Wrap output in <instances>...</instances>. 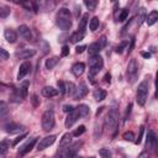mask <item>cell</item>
Here are the masks:
<instances>
[{"label": "cell", "mask_w": 158, "mask_h": 158, "mask_svg": "<svg viewBox=\"0 0 158 158\" xmlns=\"http://www.w3.org/2000/svg\"><path fill=\"white\" fill-rule=\"evenodd\" d=\"M84 5H85L89 10H95V7H96V5H98V1H95V0H85V1H84Z\"/></svg>", "instance_id": "e575fe53"}, {"label": "cell", "mask_w": 158, "mask_h": 158, "mask_svg": "<svg viewBox=\"0 0 158 158\" xmlns=\"http://www.w3.org/2000/svg\"><path fill=\"white\" fill-rule=\"evenodd\" d=\"M89 158H95V157H89Z\"/></svg>", "instance_id": "db71d44e"}, {"label": "cell", "mask_w": 158, "mask_h": 158, "mask_svg": "<svg viewBox=\"0 0 158 158\" xmlns=\"http://www.w3.org/2000/svg\"><path fill=\"white\" fill-rule=\"evenodd\" d=\"M127 78L130 83H135L138 78V62L135 58L131 59L127 65Z\"/></svg>", "instance_id": "5b68a950"}, {"label": "cell", "mask_w": 158, "mask_h": 158, "mask_svg": "<svg viewBox=\"0 0 158 158\" xmlns=\"http://www.w3.org/2000/svg\"><path fill=\"white\" fill-rule=\"evenodd\" d=\"M75 110H77L79 117H85V116H88V115L90 114V109H89V106H88V105H84V104L78 105V106L75 107Z\"/></svg>", "instance_id": "ffe728a7"}, {"label": "cell", "mask_w": 158, "mask_h": 158, "mask_svg": "<svg viewBox=\"0 0 158 158\" xmlns=\"http://www.w3.org/2000/svg\"><path fill=\"white\" fill-rule=\"evenodd\" d=\"M106 43H107V41H106V37H105V36H101V37L99 38V41H98V44L100 46V48H101V49L106 46Z\"/></svg>", "instance_id": "60d3db41"}, {"label": "cell", "mask_w": 158, "mask_h": 158, "mask_svg": "<svg viewBox=\"0 0 158 158\" xmlns=\"http://www.w3.org/2000/svg\"><path fill=\"white\" fill-rule=\"evenodd\" d=\"M28 85H30V83H28V81H23V83H22V85L20 86L19 94H20V96H21L22 99L27 96V89H28Z\"/></svg>", "instance_id": "83f0119b"}, {"label": "cell", "mask_w": 158, "mask_h": 158, "mask_svg": "<svg viewBox=\"0 0 158 158\" xmlns=\"http://www.w3.org/2000/svg\"><path fill=\"white\" fill-rule=\"evenodd\" d=\"M31 102H32V105H33L35 107H37V106L40 105V99H38V96H37L36 94H33V95L31 96Z\"/></svg>", "instance_id": "b9f144b4"}, {"label": "cell", "mask_w": 158, "mask_h": 158, "mask_svg": "<svg viewBox=\"0 0 158 158\" xmlns=\"http://www.w3.org/2000/svg\"><path fill=\"white\" fill-rule=\"evenodd\" d=\"M41 123H42V128L44 131H51L53 127H54V123H56V120H54V112L52 110H47L43 112L42 115V120H41Z\"/></svg>", "instance_id": "277c9868"}, {"label": "cell", "mask_w": 158, "mask_h": 158, "mask_svg": "<svg viewBox=\"0 0 158 158\" xmlns=\"http://www.w3.org/2000/svg\"><path fill=\"white\" fill-rule=\"evenodd\" d=\"M74 91H75L74 84H73V83H67V84H65V93H67L68 95H73Z\"/></svg>", "instance_id": "8d00e7d4"}, {"label": "cell", "mask_w": 158, "mask_h": 158, "mask_svg": "<svg viewBox=\"0 0 158 158\" xmlns=\"http://www.w3.org/2000/svg\"><path fill=\"white\" fill-rule=\"evenodd\" d=\"M7 58H9V53H7V51L0 47V59H7Z\"/></svg>", "instance_id": "f6af8a7d"}, {"label": "cell", "mask_w": 158, "mask_h": 158, "mask_svg": "<svg viewBox=\"0 0 158 158\" xmlns=\"http://www.w3.org/2000/svg\"><path fill=\"white\" fill-rule=\"evenodd\" d=\"M131 109H132V104H128V105H127V107H126V114H125V117H126V118H127V116L130 115Z\"/></svg>", "instance_id": "f907efd6"}, {"label": "cell", "mask_w": 158, "mask_h": 158, "mask_svg": "<svg viewBox=\"0 0 158 158\" xmlns=\"http://www.w3.org/2000/svg\"><path fill=\"white\" fill-rule=\"evenodd\" d=\"M141 56L144 58H151V53L149 52H141Z\"/></svg>", "instance_id": "f5cc1de1"}, {"label": "cell", "mask_w": 158, "mask_h": 158, "mask_svg": "<svg viewBox=\"0 0 158 158\" xmlns=\"http://www.w3.org/2000/svg\"><path fill=\"white\" fill-rule=\"evenodd\" d=\"M70 143H72V133H64L59 141V147L64 149V148H68Z\"/></svg>", "instance_id": "ac0fdd59"}, {"label": "cell", "mask_w": 158, "mask_h": 158, "mask_svg": "<svg viewBox=\"0 0 158 158\" xmlns=\"http://www.w3.org/2000/svg\"><path fill=\"white\" fill-rule=\"evenodd\" d=\"M146 17H147V14H146V9L144 7H141L139 10H138V14H137V25L138 26H141V23L146 20Z\"/></svg>", "instance_id": "484cf974"}, {"label": "cell", "mask_w": 158, "mask_h": 158, "mask_svg": "<svg viewBox=\"0 0 158 158\" xmlns=\"http://www.w3.org/2000/svg\"><path fill=\"white\" fill-rule=\"evenodd\" d=\"M78 118H79V115H78V112H77V110H75V107H74V110H73V111H70V112L68 114L67 118H65V122H64L65 127H67V128L72 127V126L77 122V120H78Z\"/></svg>", "instance_id": "4fadbf2b"}, {"label": "cell", "mask_w": 158, "mask_h": 158, "mask_svg": "<svg viewBox=\"0 0 158 158\" xmlns=\"http://www.w3.org/2000/svg\"><path fill=\"white\" fill-rule=\"evenodd\" d=\"M10 15V7L7 6H4V5H0V17L5 19Z\"/></svg>", "instance_id": "1f68e13d"}, {"label": "cell", "mask_w": 158, "mask_h": 158, "mask_svg": "<svg viewBox=\"0 0 158 158\" xmlns=\"http://www.w3.org/2000/svg\"><path fill=\"white\" fill-rule=\"evenodd\" d=\"M157 20H158V12H157L156 10L151 11V12L148 14V16L146 17V21H147L148 26H152V25H154V23L157 22Z\"/></svg>", "instance_id": "603a6c76"}, {"label": "cell", "mask_w": 158, "mask_h": 158, "mask_svg": "<svg viewBox=\"0 0 158 158\" xmlns=\"http://www.w3.org/2000/svg\"><path fill=\"white\" fill-rule=\"evenodd\" d=\"M104 81H105L106 84H110V83H111V74H110V73H106V74H105Z\"/></svg>", "instance_id": "681fc988"}, {"label": "cell", "mask_w": 158, "mask_h": 158, "mask_svg": "<svg viewBox=\"0 0 158 158\" xmlns=\"http://www.w3.org/2000/svg\"><path fill=\"white\" fill-rule=\"evenodd\" d=\"M7 111H9V106H7V104H6L5 101L0 100V116L7 114Z\"/></svg>", "instance_id": "d590c367"}, {"label": "cell", "mask_w": 158, "mask_h": 158, "mask_svg": "<svg viewBox=\"0 0 158 158\" xmlns=\"http://www.w3.org/2000/svg\"><path fill=\"white\" fill-rule=\"evenodd\" d=\"M84 38V33H81V32H74V33H72V36H70V42H73V43H77V42H79V41H81Z\"/></svg>", "instance_id": "f1b7e54d"}, {"label": "cell", "mask_w": 158, "mask_h": 158, "mask_svg": "<svg viewBox=\"0 0 158 158\" xmlns=\"http://www.w3.org/2000/svg\"><path fill=\"white\" fill-rule=\"evenodd\" d=\"M9 148H10V143H9V141H1L0 142V154H5L7 151H9Z\"/></svg>", "instance_id": "4dcf8cb0"}, {"label": "cell", "mask_w": 158, "mask_h": 158, "mask_svg": "<svg viewBox=\"0 0 158 158\" xmlns=\"http://www.w3.org/2000/svg\"><path fill=\"white\" fill-rule=\"evenodd\" d=\"M26 137H27V133H23V135H20V136H19V137H17V138H16V139H15V141L12 142V146H16L17 143H20V142H21L22 139H25Z\"/></svg>", "instance_id": "ee69618b"}, {"label": "cell", "mask_w": 158, "mask_h": 158, "mask_svg": "<svg viewBox=\"0 0 158 158\" xmlns=\"http://www.w3.org/2000/svg\"><path fill=\"white\" fill-rule=\"evenodd\" d=\"M122 138L125 139V141H128V142H132V141H135V133L133 132H131V131H127V132H125L123 135H122Z\"/></svg>", "instance_id": "836d02e7"}, {"label": "cell", "mask_w": 158, "mask_h": 158, "mask_svg": "<svg viewBox=\"0 0 158 158\" xmlns=\"http://www.w3.org/2000/svg\"><path fill=\"white\" fill-rule=\"evenodd\" d=\"M127 46H128V42H127V41L121 42V43H120V44L116 47V52H117V53H122V52H123V49H125Z\"/></svg>", "instance_id": "f35d334b"}, {"label": "cell", "mask_w": 158, "mask_h": 158, "mask_svg": "<svg viewBox=\"0 0 158 158\" xmlns=\"http://www.w3.org/2000/svg\"><path fill=\"white\" fill-rule=\"evenodd\" d=\"M57 85H58L59 93H60L62 95H64V94H65V83L62 81V80H58V81H57Z\"/></svg>", "instance_id": "ab89813d"}, {"label": "cell", "mask_w": 158, "mask_h": 158, "mask_svg": "<svg viewBox=\"0 0 158 158\" xmlns=\"http://www.w3.org/2000/svg\"><path fill=\"white\" fill-rule=\"evenodd\" d=\"M41 93H42V95L44 98H53V96H57L58 95V90L54 89L53 86H44Z\"/></svg>", "instance_id": "d6986e66"}, {"label": "cell", "mask_w": 158, "mask_h": 158, "mask_svg": "<svg viewBox=\"0 0 158 158\" xmlns=\"http://www.w3.org/2000/svg\"><path fill=\"white\" fill-rule=\"evenodd\" d=\"M85 70V64L81 63V62H78L75 64H73L72 67V73L75 75V77H80Z\"/></svg>", "instance_id": "e0dca14e"}, {"label": "cell", "mask_w": 158, "mask_h": 158, "mask_svg": "<svg viewBox=\"0 0 158 158\" xmlns=\"http://www.w3.org/2000/svg\"><path fill=\"white\" fill-rule=\"evenodd\" d=\"M89 49V54L90 56H95V54H99V52L101 51V48H100V46L98 44V42H94V43H91L89 47H88Z\"/></svg>", "instance_id": "d4e9b609"}, {"label": "cell", "mask_w": 158, "mask_h": 158, "mask_svg": "<svg viewBox=\"0 0 158 158\" xmlns=\"http://www.w3.org/2000/svg\"><path fill=\"white\" fill-rule=\"evenodd\" d=\"M88 22H89V14H84V15H83V17H81V19H80V21H79L78 32L84 33V32H85V27H86Z\"/></svg>", "instance_id": "44dd1931"}, {"label": "cell", "mask_w": 158, "mask_h": 158, "mask_svg": "<svg viewBox=\"0 0 158 158\" xmlns=\"http://www.w3.org/2000/svg\"><path fill=\"white\" fill-rule=\"evenodd\" d=\"M84 132H85V126H84V125H80L78 128H75V130L73 131L72 136H74V137H79V136H81Z\"/></svg>", "instance_id": "d6a6232c"}, {"label": "cell", "mask_w": 158, "mask_h": 158, "mask_svg": "<svg viewBox=\"0 0 158 158\" xmlns=\"http://www.w3.org/2000/svg\"><path fill=\"white\" fill-rule=\"evenodd\" d=\"M73 110H74V107H73L72 105H64V106H63V111H64V112H68V114H69V112L73 111Z\"/></svg>", "instance_id": "c3c4849f"}, {"label": "cell", "mask_w": 158, "mask_h": 158, "mask_svg": "<svg viewBox=\"0 0 158 158\" xmlns=\"http://www.w3.org/2000/svg\"><path fill=\"white\" fill-rule=\"evenodd\" d=\"M138 158H149V154H148V152H142V153H139Z\"/></svg>", "instance_id": "816d5d0a"}, {"label": "cell", "mask_w": 158, "mask_h": 158, "mask_svg": "<svg viewBox=\"0 0 158 158\" xmlns=\"http://www.w3.org/2000/svg\"><path fill=\"white\" fill-rule=\"evenodd\" d=\"M93 96H94V99H95L96 101H102V100L106 98V91H105L104 89L98 88V89H95V90L93 91Z\"/></svg>", "instance_id": "7402d4cb"}, {"label": "cell", "mask_w": 158, "mask_h": 158, "mask_svg": "<svg viewBox=\"0 0 158 158\" xmlns=\"http://www.w3.org/2000/svg\"><path fill=\"white\" fill-rule=\"evenodd\" d=\"M58 62H59V58H58V57H52V58L46 59L44 65H46V68H47V69H52V68H54V67L57 65V63H58Z\"/></svg>", "instance_id": "cb8c5ba5"}, {"label": "cell", "mask_w": 158, "mask_h": 158, "mask_svg": "<svg viewBox=\"0 0 158 158\" xmlns=\"http://www.w3.org/2000/svg\"><path fill=\"white\" fill-rule=\"evenodd\" d=\"M35 54H36V51L35 49H30V48L21 49L20 52H16V57L20 58V59H28V58L33 57Z\"/></svg>", "instance_id": "5bb4252c"}, {"label": "cell", "mask_w": 158, "mask_h": 158, "mask_svg": "<svg viewBox=\"0 0 158 158\" xmlns=\"http://www.w3.org/2000/svg\"><path fill=\"white\" fill-rule=\"evenodd\" d=\"M146 147L151 151H156V148H157V136H156L154 131H152V130H149L148 133H147Z\"/></svg>", "instance_id": "ba28073f"}, {"label": "cell", "mask_w": 158, "mask_h": 158, "mask_svg": "<svg viewBox=\"0 0 158 158\" xmlns=\"http://www.w3.org/2000/svg\"><path fill=\"white\" fill-rule=\"evenodd\" d=\"M69 54V47L68 46H63L62 47V56L63 57H67Z\"/></svg>", "instance_id": "7dc6e473"}, {"label": "cell", "mask_w": 158, "mask_h": 158, "mask_svg": "<svg viewBox=\"0 0 158 158\" xmlns=\"http://www.w3.org/2000/svg\"><path fill=\"white\" fill-rule=\"evenodd\" d=\"M143 131H144V127H143V126H141V127H139V133H138V137H137V139H135V143H136V144H139V143H141Z\"/></svg>", "instance_id": "7bdbcfd3"}, {"label": "cell", "mask_w": 158, "mask_h": 158, "mask_svg": "<svg viewBox=\"0 0 158 158\" xmlns=\"http://www.w3.org/2000/svg\"><path fill=\"white\" fill-rule=\"evenodd\" d=\"M37 141H38V137H33V138H31L30 141H27L21 148H20V151H19V154L22 157V156H25V154H27L35 146H36V143H37Z\"/></svg>", "instance_id": "9c48e42d"}, {"label": "cell", "mask_w": 158, "mask_h": 158, "mask_svg": "<svg viewBox=\"0 0 158 158\" xmlns=\"http://www.w3.org/2000/svg\"><path fill=\"white\" fill-rule=\"evenodd\" d=\"M117 121H118L117 110H116L115 107H112V109L109 111V114H107V116H106V118H105V121H104V126H105V127H109L110 130H114V128L117 127Z\"/></svg>", "instance_id": "8992f818"}, {"label": "cell", "mask_w": 158, "mask_h": 158, "mask_svg": "<svg viewBox=\"0 0 158 158\" xmlns=\"http://www.w3.org/2000/svg\"><path fill=\"white\" fill-rule=\"evenodd\" d=\"M99 19L96 17V16H94V17H91V20L89 21V28H90V31L91 32H94V31H96L98 30V27H99Z\"/></svg>", "instance_id": "4316f807"}, {"label": "cell", "mask_w": 158, "mask_h": 158, "mask_svg": "<svg viewBox=\"0 0 158 158\" xmlns=\"http://www.w3.org/2000/svg\"><path fill=\"white\" fill-rule=\"evenodd\" d=\"M148 93H149V83L148 80H143L139 83L138 88H137V93H136V100H137V104L143 106L147 101V98H148Z\"/></svg>", "instance_id": "3957f363"}, {"label": "cell", "mask_w": 158, "mask_h": 158, "mask_svg": "<svg viewBox=\"0 0 158 158\" xmlns=\"http://www.w3.org/2000/svg\"><path fill=\"white\" fill-rule=\"evenodd\" d=\"M102 65H104V60L99 54L91 56L89 58V79L91 80V83H95L94 75H96L101 70Z\"/></svg>", "instance_id": "7a4b0ae2"}, {"label": "cell", "mask_w": 158, "mask_h": 158, "mask_svg": "<svg viewBox=\"0 0 158 158\" xmlns=\"http://www.w3.org/2000/svg\"><path fill=\"white\" fill-rule=\"evenodd\" d=\"M56 135H49V136H46L43 137L38 143H37V149L38 151H43L46 148H48L49 146H52L54 142H56Z\"/></svg>", "instance_id": "52a82bcc"}, {"label": "cell", "mask_w": 158, "mask_h": 158, "mask_svg": "<svg viewBox=\"0 0 158 158\" xmlns=\"http://www.w3.org/2000/svg\"><path fill=\"white\" fill-rule=\"evenodd\" d=\"M128 9H122V10H120V12H118V15H117V17H116V21H125L126 19H127V16H128Z\"/></svg>", "instance_id": "f546056e"}, {"label": "cell", "mask_w": 158, "mask_h": 158, "mask_svg": "<svg viewBox=\"0 0 158 158\" xmlns=\"http://www.w3.org/2000/svg\"><path fill=\"white\" fill-rule=\"evenodd\" d=\"M5 131L10 135H15V133H20V132H23L25 131V127L20 123H16V122H11L9 125L5 126Z\"/></svg>", "instance_id": "8fae6325"}, {"label": "cell", "mask_w": 158, "mask_h": 158, "mask_svg": "<svg viewBox=\"0 0 158 158\" xmlns=\"http://www.w3.org/2000/svg\"><path fill=\"white\" fill-rule=\"evenodd\" d=\"M86 94H88V88H86L85 83H80L75 88V91L73 94V98H74V100H79V99H83Z\"/></svg>", "instance_id": "30bf717a"}, {"label": "cell", "mask_w": 158, "mask_h": 158, "mask_svg": "<svg viewBox=\"0 0 158 158\" xmlns=\"http://www.w3.org/2000/svg\"><path fill=\"white\" fill-rule=\"evenodd\" d=\"M99 154L101 156V158H111V153H110V151L106 149V148H101V149L99 151Z\"/></svg>", "instance_id": "74e56055"}, {"label": "cell", "mask_w": 158, "mask_h": 158, "mask_svg": "<svg viewBox=\"0 0 158 158\" xmlns=\"http://www.w3.org/2000/svg\"><path fill=\"white\" fill-rule=\"evenodd\" d=\"M17 30H19L20 36H21V37H23L25 40L30 41V40L32 38V33H31V30H30V27H28V26H26V25H21Z\"/></svg>", "instance_id": "2e32d148"}, {"label": "cell", "mask_w": 158, "mask_h": 158, "mask_svg": "<svg viewBox=\"0 0 158 158\" xmlns=\"http://www.w3.org/2000/svg\"><path fill=\"white\" fill-rule=\"evenodd\" d=\"M30 70H31V64H30L28 62H23V63L20 65V68H19L17 79H19V80H22V79L30 73Z\"/></svg>", "instance_id": "7c38bea8"}, {"label": "cell", "mask_w": 158, "mask_h": 158, "mask_svg": "<svg viewBox=\"0 0 158 158\" xmlns=\"http://www.w3.org/2000/svg\"><path fill=\"white\" fill-rule=\"evenodd\" d=\"M4 37L9 43H15L17 40V33L12 28H6L4 31Z\"/></svg>", "instance_id": "9a60e30c"}, {"label": "cell", "mask_w": 158, "mask_h": 158, "mask_svg": "<svg viewBox=\"0 0 158 158\" xmlns=\"http://www.w3.org/2000/svg\"><path fill=\"white\" fill-rule=\"evenodd\" d=\"M85 49H86V46H85V44H81V46H78V47L75 48V52L79 54V53H83Z\"/></svg>", "instance_id": "bcb514c9"}, {"label": "cell", "mask_w": 158, "mask_h": 158, "mask_svg": "<svg viewBox=\"0 0 158 158\" xmlns=\"http://www.w3.org/2000/svg\"><path fill=\"white\" fill-rule=\"evenodd\" d=\"M56 22H57V26L60 30H63V31L70 30V27H72V15H70V11L68 9H65V7L59 9L58 12H57Z\"/></svg>", "instance_id": "6da1fadb"}]
</instances>
